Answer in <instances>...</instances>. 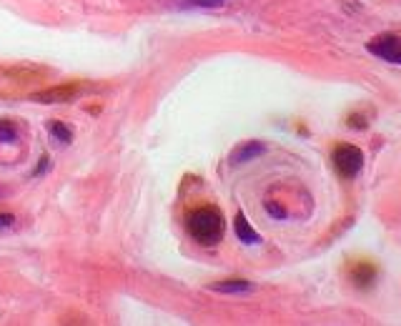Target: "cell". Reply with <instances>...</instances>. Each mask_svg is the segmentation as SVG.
<instances>
[{
    "label": "cell",
    "mask_w": 401,
    "mask_h": 326,
    "mask_svg": "<svg viewBox=\"0 0 401 326\" xmlns=\"http://www.w3.org/2000/svg\"><path fill=\"white\" fill-rule=\"evenodd\" d=\"M186 229L193 241H198L201 246H216L223 239L226 221L216 206H198L186 216Z\"/></svg>",
    "instance_id": "cell-1"
},
{
    "label": "cell",
    "mask_w": 401,
    "mask_h": 326,
    "mask_svg": "<svg viewBox=\"0 0 401 326\" xmlns=\"http://www.w3.org/2000/svg\"><path fill=\"white\" fill-rule=\"evenodd\" d=\"M334 166L336 171L344 176V178H356L359 176V171L364 169V153H361V148H356V146L351 143H339L334 148Z\"/></svg>",
    "instance_id": "cell-2"
},
{
    "label": "cell",
    "mask_w": 401,
    "mask_h": 326,
    "mask_svg": "<svg viewBox=\"0 0 401 326\" xmlns=\"http://www.w3.org/2000/svg\"><path fill=\"white\" fill-rule=\"evenodd\" d=\"M366 50L372 55H377V58H381V61L401 66V36H396V33L374 36L372 41L366 43Z\"/></svg>",
    "instance_id": "cell-3"
},
{
    "label": "cell",
    "mask_w": 401,
    "mask_h": 326,
    "mask_svg": "<svg viewBox=\"0 0 401 326\" xmlns=\"http://www.w3.org/2000/svg\"><path fill=\"white\" fill-rule=\"evenodd\" d=\"M80 88L76 83H68V85H58V88H48V91H41L33 96L36 103H68L73 98L78 96Z\"/></svg>",
    "instance_id": "cell-4"
},
{
    "label": "cell",
    "mask_w": 401,
    "mask_h": 326,
    "mask_svg": "<svg viewBox=\"0 0 401 326\" xmlns=\"http://www.w3.org/2000/svg\"><path fill=\"white\" fill-rule=\"evenodd\" d=\"M266 153V143H261V141H246V143L236 146L234 151H231V163H248L253 161V158L264 156Z\"/></svg>",
    "instance_id": "cell-5"
},
{
    "label": "cell",
    "mask_w": 401,
    "mask_h": 326,
    "mask_svg": "<svg viewBox=\"0 0 401 326\" xmlns=\"http://www.w3.org/2000/svg\"><path fill=\"white\" fill-rule=\"evenodd\" d=\"M234 231H236V236H239L241 241L248 243V246H253V243L261 241V236H258L256 231H253V226L248 224V218H246L244 213H236V218H234Z\"/></svg>",
    "instance_id": "cell-6"
},
{
    "label": "cell",
    "mask_w": 401,
    "mask_h": 326,
    "mask_svg": "<svg viewBox=\"0 0 401 326\" xmlns=\"http://www.w3.org/2000/svg\"><path fill=\"white\" fill-rule=\"evenodd\" d=\"M213 291H221V294H246V291H251L253 284L251 281H246V278H226V281H216L211 284Z\"/></svg>",
    "instance_id": "cell-7"
},
{
    "label": "cell",
    "mask_w": 401,
    "mask_h": 326,
    "mask_svg": "<svg viewBox=\"0 0 401 326\" xmlns=\"http://www.w3.org/2000/svg\"><path fill=\"white\" fill-rule=\"evenodd\" d=\"M351 276H353V281H356V286H372L377 271H374L372 264H366V261H364V264H359L356 269H353Z\"/></svg>",
    "instance_id": "cell-8"
},
{
    "label": "cell",
    "mask_w": 401,
    "mask_h": 326,
    "mask_svg": "<svg viewBox=\"0 0 401 326\" xmlns=\"http://www.w3.org/2000/svg\"><path fill=\"white\" fill-rule=\"evenodd\" d=\"M50 136H53L55 141H60V143H71V139H73L71 128H66L63 123H58V121L50 123Z\"/></svg>",
    "instance_id": "cell-9"
},
{
    "label": "cell",
    "mask_w": 401,
    "mask_h": 326,
    "mask_svg": "<svg viewBox=\"0 0 401 326\" xmlns=\"http://www.w3.org/2000/svg\"><path fill=\"white\" fill-rule=\"evenodd\" d=\"M18 141V128L10 121H0V143H13Z\"/></svg>",
    "instance_id": "cell-10"
},
{
    "label": "cell",
    "mask_w": 401,
    "mask_h": 326,
    "mask_svg": "<svg viewBox=\"0 0 401 326\" xmlns=\"http://www.w3.org/2000/svg\"><path fill=\"white\" fill-rule=\"evenodd\" d=\"M266 211H269L274 218H286V208H281V206H276L274 201H266Z\"/></svg>",
    "instance_id": "cell-11"
},
{
    "label": "cell",
    "mask_w": 401,
    "mask_h": 326,
    "mask_svg": "<svg viewBox=\"0 0 401 326\" xmlns=\"http://www.w3.org/2000/svg\"><path fill=\"white\" fill-rule=\"evenodd\" d=\"M191 3L198 8H221L226 0H191Z\"/></svg>",
    "instance_id": "cell-12"
},
{
    "label": "cell",
    "mask_w": 401,
    "mask_h": 326,
    "mask_svg": "<svg viewBox=\"0 0 401 326\" xmlns=\"http://www.w3.org/2000/svg\"><path fill=\"white\" fill-rule=\"evenodd\" d=\"M13 224H15V218L10 213H0V229H10Z\"/></svg>",
    "instance_id": "cell-13"
},
{
    "label": "cell",
    "mask_w": 401,
    "mask_h": 326,
    "mask_svg": "<svg viewBox=\"0 0 401 326\" xmlns=\"http://www.w3.org/2000/svg\"><path fill=\"white\" fill-rule=\"evenodd\" d=\"M48 166H50V158H48V156H43V158H41V166H38V171H36V176H41L43 171L48 169Z\"/></svg>",
    "instance_id": "cell-14"
},
{
    "label": "cell",
    "mask_w": 401,
    "mask_h": 326,
    "mask_svg": "<svg viewBox=\"0 0 401 326\" xmlns=\"http://www.w3.org/2000/svg\"><path fill=\"white\" fill-rule=\"evenodd\" d=\"M3 194H6V191H3V188H0V196H3Z\"/></svg>",
    "instance_id": "cell-15"
}]
</instances>
